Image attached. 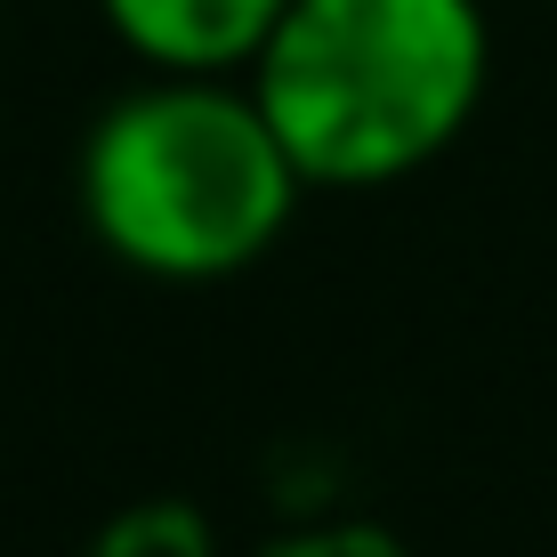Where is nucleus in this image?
Listing matches in <instances>:
<instances>
[{
    "mask_svg": "<svg viewBox=\"0 0 557 557\" xmlns=\"http://www.w3.org/2000/svg\"><path fill=\"white\" fill-rule=\"evenodd\" d=\"M82 557H219V525L186 493H146L89 525Z\"/></svg>",
    "mask_w": 557,
    "mask_h": 557,
    "instance_id": "nucleus-4",
    "label": "nucleus"
},
{
    "mask_svg": "<svg viewBox=\"0 0 557 557\" xmlns=\"http://www.w3.org/2000/svg\"><path fill=\"white\" fill-rule=\"evenodd\" d=\"M89 243L146 283H226L299 219L307 178L243 73H146L73 153Z\"/></svg>",
    "mask_w": 557,
    "mask_h": 557,
    "instance_id": "nucleus-1",
    "label": "nucleus"
},
{
    "mask_svg": "<svg viewBox=\"0 0 557 557\" xmlns=\"http://www.w3.org/2000/svg\"><path fill=\"white\" fill-rule=\"evenodd\" d=\"M292 0H98L106 33L146 73H251Z\"/></svg>",
    "mask_w": 557,
    "mask_h": 557,
    "instance_id": "nucleus-3",
    "label": "nucleus"
},
{
    "mask_svg": "<svg viewBox=\"0 0 557 557\" xmlns=\"http://www.w3.org/2000/svg\"><path fill=\"white\" fill-rule=\"evenodd\" d=\"M549 9H557V0H549Z\"/></svg>",
    "mask_w": 557,
    "mask_h": 557,
    "instance_id": "nucleus-6",
    "label": "nucleus"
},
{
    "mask_svg": "<svg viewBox=\"0 0 557 557\" xmlns=\"http://www.w3.org/2000/svg\"><path fill=\"white\" fill-rule=\"evenodd\" d=\"M259 557H420V549L380 517H307V525L275 533Z\"/></svg>",
    "mask_w": 557,
    "mask_h": 557,
    "instance_id": "nucleus-5",
    "label": "nucleus"
},
{
    "mask_svg": "<svg viewBox=\"0 0 557 557\" xmlns=\"http://www.w3.org/2000/svg\"><path fill=\"white\" fill-rule=\"evenodd\" d=\"M243 82L307 195H380L476 122L493 25L485 0H292Z\"/></svg>",
    "mask_w": 557,
    "mask_h": 557,
    "instance_id": "nucleus-2",
    "label": "nucleus"
}]
</instances>
